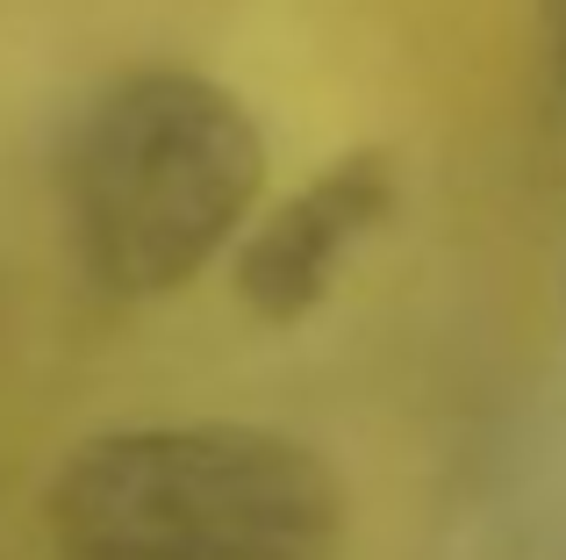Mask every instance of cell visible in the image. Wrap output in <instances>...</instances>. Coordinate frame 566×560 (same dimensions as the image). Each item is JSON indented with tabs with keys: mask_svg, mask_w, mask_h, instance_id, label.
<instances>
[{
	"mask_svg": "<svg viewBox=\"0 0 566 560\" xmlns=\"http://www.w3.org/2000/svg\"><path fill=\"white\" fill-rule=\"evenodd\" d=\"M57 560H337L345 496L308 446L251 424L86 438L51 481Z\"/></svg>",
	"mask_w": 566,
	"mask_h": 560,
	"instance_id": "obj_1",
	"label": "cell"
},
{
	"mask_svg": "<svg viewBox=\"0 0 566 560\" xmlns=\"http://www.w3.org/2000/svg\"><path fill=\"white\" fill-rule=\"evenodd\" d=\"M265 180L259 129L230 94L187 72L115 80L65 137L72 252L108 294H166L193 280L244 224Z\"/></svg>",
	"mask_w": 566,
	"mask_h": 560,
	"instance_id": "obj_2",
	"label": "cell"
},
{
	"mask_svg": "<svg viewBox=\"0 0 566 560\" xmlns=\"http://www.w3.org/2000/svg\"><path fill=\"white\" fill-rule=\"evenodd\" d=\"M380 209H387V173L374 158H352V166L323 173L316 187H302L244 252L251 309H265V317H302V309L331 288V273L352 259V245L380 224Z\"/></svg>",
	"mask_w": 566,
	"mask_h": 560,
	"instance_id": "obj_3",
	"label": "cell"
}]
</instances>
